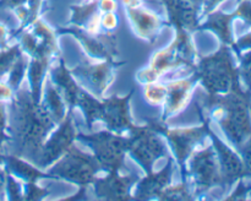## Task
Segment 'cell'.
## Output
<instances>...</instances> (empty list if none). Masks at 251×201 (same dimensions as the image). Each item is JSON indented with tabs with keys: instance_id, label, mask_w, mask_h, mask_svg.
<instances>
[{
	"instance_id": "cell-1",
	"label": "cell",
	"mask_w": 251,
	"mask_h": 201,
	"mask_svg": "<svg viewBox=\"0 0 251 201\" xmlns=\"http://www.w3.org/2000/svg\"><path fill=\"white\" fill-rule=\"evenodd\" d=\"M11 103L7 124L9 141L15 144L19 157L38 153L54 120L43 105L37 104L32 93L26 91L15 95Z\"/></svg>"
},
{
	"instance_id": "cell-2",
	"label": "cell",
	"mask_w": 251,
	"mask_h": 201,
	"mask_svg": "<svg viewBox=\"0 0 251 201\" xmlns=\"http://www.w3.org/2000/svg\"><path fill=\"white\" fill-rule=\"evenodd\" d=\"M203 107L211 119L221 125L235 149L251 136V91L242 82L223 95L207 93Z\"/></svg>"
},
{
	"instance_id": "cell-3",
	"label": "cell",
	"mask_w": 251,
	"mask_h": 201,
	"mask_svg": "<svg viewBox=\"0 0 251 201\" xmlns=\"http://www.w3.org/2000/svg\"><path fill=\"white\" fill-rule=\"evenodd\" d=\"M232 50L229 46L222 44L216 53L205 56L199 63L196 75L210 95L227 93L237 83L242 82Z\"/></svg>"
},
{
	"instance_id": "cell-4",
	"label": "cell",
	"mask_w": 251,
	"mask_h": 201,
	"mask_svg": "<svg viewBox=\"0 0 251 201\" xmlns=\"http://www.w3.org/2000/svg\"><path fill=\"white\" fill-rule=\"evenodd\" d=\"M87 140L95 151V158L98 164L109 172H115L123 164L125 152L127 151V139L122 135L103 131L98 134L82 136Z\"/></svg>"
},
{
	"instance_id": "cell-5",
	"label": "cell",
	"mask_w": 251,
	"mask_h": 201,
	"mask_svg": "<svg viewBox=\"0 0 251 201\" xmlns=\"http://www.w3.org/2000/svg\"><path fill=\"white\" fill-rule=\"evenodd\" d=\"M156 125L136 127L127 139V151L149 172L152 164L164 154V145L156 134Z\"/></svg>"
},
{
	"instance_id": "cell-6",
	"label": "cell",
	"mask_w": 251,
	"mask_h": 201,
	"mask_svg": "<svg viewBox=\"0 0 251 201\" xmlns=\"http://www.w3.org/2000/svg\"><path fill=\"white\" fill-rule=\"evenodd\" d=\"M98 166L100 164L97 163L96 158L81 153L74 147H70L65 152L64 158L59 161L58 164H55L51 173L74 183L86 185L88 183H92L96 179Z\"/></svg>"
},
{
	"instance_id": "cell-7",
	"label": "cell",
	"mask_w": 251,
	"mask_h": 201,
	"mask_svg": "<svg viewBox=\"0 0 251 201\" xmlns=\"http://www.w3.org/2000/svg\"><path fill=\"white\" fill-rule=\"evenodd\" d=\"M194 152L195 153L190 162V173L196 189L199 191H207L211 188L222 185L220 163L212 145Z\"/></svg>"
},
{
	"instance_id": "cell-8",
	"label": "cell",
	"mask_w": 251,
	"mask_h": 201,
	"mask_svg": "<svg viewBox=\"0 0 251 201\" xmlns=\"http://www.w3.org/2000/svg\"><path fill=\"white\" fill-rule=\"evenodd\" d=\"M208 134L212 137V146L217 153L221 174H222V185L230 188L239 179L247 178L244 162L239 152L234 151L232 147L225 144L220 137L211 131Z\"/></svg>"
},
{
	"instance_id": "cell-9",
	"label": "cell",
	"mask_w": 251,
	"mask_h": 201,
	"mask_svg": "<svg viewBox=\"0 0 251 201\" xmlns=\"http://www.w3.org/2000/svg\"><path fill=\"white\" fill-rule=\"evenodd\" d=\"M167 139L171 141L173 151L179 162H183L193 153L196 145L200 144L206 135H208L210 129L207 124L200 125L196 127H186V129H172L164 130Z\"/></svg>"
},
{
	"instance_id": "cell-10",
	"label": "cell",
	"mask_w": 251,
	"mask_h": 201,
	"mask_svg": "<svg viewBox=\"0 0 251 201\" xmlns=\"http://www.w3.org/2000/svg\"><path fill=\"white\" fill-rule=\"evenodd\" d=\"M76 135H77V132H76L75 126H74L73 120H71L70 117H66L61 122L58 131H55L53 137L46 145L43 151H39V156H37L39 164L46 167L48 164L53 163L60 154L65 153L70 149Z\"/></svg>"
},
{
	"instance_id": "cell-11",
	"label": "cell",
	"mask_w": 251,
	"mask_h": 201,
	"mask_svg": "<svg viewBox=\"0 0 251 201\" xmlns=\"http://www.w3.org/2000/svg\"><path fill=\"white\" fill-rule=\"evenodd\" d=\"M166 7L169 22L176 28L191 29L198 28L201 19V9L191 0H162Z\"/></svg>"
},
{
	"instance_id": "cell-12",
	"label": "cell",
	"mask_w": 251,
	"mask_h": 201,
	"mask_svg": "<svg viewBox=\"0 0 251 201\" xmlns=\"http://www.w3.org/2000/svg\"><path fill=\"white\" fill-rule=\"evenodd\" d=\"M125 12L135 33L146 41L154 39L163 26V19L161 15L145 5L134 9H125Z\"/></svg>"
},
{
	"instance_id": "cell-13",
	"label": "cell",
	"mask_w": 251,
	"mask_h": 201,
	"mask_svg": "<svg viewBox=\"0 0 251 201\" xmlns=\"http://www.w3.org/2000/svg\"><path fill=\"white\" fill-rule=\"evenodd\" d=\"M129 97H113L100 103L96 120H102L113 131H122L130 126L129 112H127Z\"/></svg>"
},
{
	"instance_id": "cell-14",
	"label": "cell",
	"mask_w": 251,
	"mask_h": 201,
	"mask_svg": "<svg viewBox=\"0 0 251 201\" xmlns=\"http://www.w3.org/2000/svg\"><path fill=\"white\" fill-rule=\"evenodd\" d=\"M237 20L234 11L225 12L220 9L208 12L200 21L198 28L207 29L213 32L223 44L229 46L233 49L234 47V33H233V22Z\"/></svg>"
},
{
	"instance_id": "cell-15",
	"label": "cell",
	"mask_w": 251,
	"mask_h": 201,
	"mask_svg": "<svg viewBox=\"0 0 251 201\" xmlns=\"http://www.w3.org/2000/svg\"><path fill=\"white\" fill-rule=\"evenodd\" d=\"M194 82L188 77L178 78L167 83V97L164 102L166 117H174L186 108L193 98Z\"/></svg>"
},
{
	"instance_id": "cell-16",
	"label": "cell",
	"mask_w": 251,
	"mask_h": 201,
	"mask_svg": "<svg viewBox=\"0 0 251 201\" xmlns=\"http://www.w3.org/2000/svg\"><path fill=\"white\" fill-rule=\"evenodd\" d=\"M68 32H71L78 41H81L88 54L97 58H113L115 55V37L112 32L98 34H88L82 29L74 27L68 28Z\"/></svg>"
},
{
	"instance_id": "cell-17",
	"label": "cell",
	"mask_w": 251,
	"mask_h": 201,
	"mask_svg": "<svg viewBox=\"0 0 251 201\" xmlns=\"http://www.w3.org/2000/svg\"><path fill=\"white\" fill-rule=\"evenodd\" d=\"M76 71L88 83H91L95 87V91H97L100 95L108 90L115 77L114 66L105 61L100 64H85L78 66Z\"/></svg>"
},
{
	"instance_id": "cell-18",
	"label": "cell",
	"mask_w": 251,
	"mask_h": 201,
	"mask_svg": "<svg viewBox=\"0 0 251 201\" xmlns=\"http://www.w3.org/2000/svg\"><path fill=\"white\" fill-rule=\"evenodd\" d=\"M118 172L119 171L109 172V176L100 180V183L96 185V191L103 198H126L132 180Z\"/></svg>"
},
{
	"instance_id": "cell-19",
	"label": "cell",
	"mask_w": 251,
	"mask_h": 201,
	"mask_svg": "<svg viewBox=\"0 0 251 201\" xmlns=\"http://www.w3.org/2000/svg\"><path fill=\"white\" fill-rule=\"evenodd\" d=\"M66 103L63 93L58 86L53 82H49L46 86V95H44L43 108L47 110L51 119L56 123H61L66 118Z\"/></svg>"
},
{
	"instance_id": "cell-20",
	"label": "cell",
	"mask_w": 251,
	"mask_h": 201,
	"mask_svg": "<svg viewBox=\"0 0 251 201\" xmlns=\"http://www.w3.org/2000/svg\"><path fill=\"white\" fill-rule=\"evenodd\" d=\"M172 174V163L169 162L168 166L161 171L159 173L156 174H150L146 179L141 181L139 184V191L140 194H142V196L140 198H149V196L153 195L156 196V194H162V191L164 190V188L168 184V180L171 179Z\"/></svg>"
},
{
	"instance_id": "cell-21",
	"label": "cell",
	"mask_w": 251,
	"mask_h": 201,
	"mask_svg": "<svg viewBox=\"0 0 251 201\" xmlns=\"http://www.w3.org/2000/svg\"><path fill=\"white\" fill-rule=\"evenodd\" d=\"M98 10L97 0L93 1H83L82 4L73 5L71 6V19L70 22L74 27L82 28L86 22L96 14Z\"/></svg>"
},
{
	"instance_id": "cell-22",
	"label": "cell",
	"mask_w": 251,
	"mask_h": 201,
	"mask_svg": "<svg viewBox=\"0 0 251 201\" xmlns=\"http://www.w3.org/2000/svg\"><path fill=\"white\" fill-rule=\"evenodd\" d=\"M167 97V85L153 81L144 85V98L152 105H163Z\"/></svg>"
},
{
	"instance_id": "cell-23",
	"label": "cell",
	"mask_w": 251,
	"mask_h": 201,
	"mask_svg": "<svg viewBox=\"0 0 251 201\" xmlns=\"http://www.w3.org/2000/svg\"><path fill=\"white\" fill-rule=\"evenodd\" d=\"M21 55L22 51L20 46H9L5 49H0V77L9 75L10 70L14 68Z\"/></svg>"
},
{
	"instance_id": "cell-24",
	"label": "cell",
	"mask_w": 251,
	"mask_h": 201,
	"mask_svg": "<svg viewBox=\"0 0 251 201\" xmlns=\"http://www.w3.org/2000/svg\"><path fill=\"white\" fill-rule=\"evenodd\" d=\"M240 81L243 86L251 91V50L240 53V61L238 65Z\"/></svg>"
},
{
	"instance_id": "cell-25",
	"label": "cell",
	"mask_w": 251,
	"mask_h": 201,
	"mask_svg": "<svg viewBox=\"0 0 251 201\" xmlns=\"http://www.w3.org/2000/svg\"><path fill=\"white\" fill-rule=\"evenodd\" d=\"M235 17L251 26V0H239L234 10Z\"/></svg>"
},
{
	"instance_id": "cell-26",
	"label": "cell",
	"mask_w": 251,
	"mask_h": 201,
	"mask_svg": "<svg viewBox=\"0 0 251 201\" xmlns=\"http://www.w3.org/2000/svg\"><path fill=\"white\" fill-rule=\"evenodd\" d=\"M242 156L243 162L245 166V173H247V178H251V136L248 137L242 145L237 149Z\"/></svg>"
},
{
	"instance_id": "cell-27",
	"label": "cell",
	"mask_w": 251,
	"mask_h": 201,
	"mask_svg": "<svg viewBox=\"0 0 251 201\" xmlns=\"http://www.w3.org/2000/svg\"><path fill=\"white\" fill-rule=\"evenodd\" d=\"M119 25V16L117 12H103L100 15V26L105 32H113Z\"/></svg>"
},
{
	"instance_id": "cell-28",
	"label": "cell",
	"mask_w": 251,
	"mask_h": 201,
	"mask_svg": "<svg viewBox=\"0 0 251 201\" xmlns=\"http://www.w3.org/2000/svg\"><path fill=\"white\" fill-rule=\"evenodd\" d=\"M245 178H242L238 180V185L235 186L234 190L232 191L229 196L227 199H235V200H245V199L250 198V194H251V184H247L244 181Z\"/></svg>"
},
{
	"instance_id": "cell-29",
	"label": "cell",
	"mask_w": 251,
	"mask_h": 201,
	"mask_svg": "<svg viewBox=\"0 0 251 201\" xmlns=\"http://www.w3.org/2000/svg\"><path fill=\"white\" fill-rule=\"evenodd\" d=\"M233 50L238 54L243 53V51L251 50V29L248 31L247 33L242 34L238 39H235Z\"/></svg>"
},
{
	"instance_id": "cell-30",
	"label": "cell",
	"mask_w": 251,
	"mask_h": 201,
	"mask_svg": "<svg viewBox=\"0 0 251 201\" xmlns=\"http://www.w3.org/2000/svg\"><path fill=\"white\" fill-rule=\"evenodd\" d=\"M159 77H161V76L157 74V71H154L151 66H149V68L142 69L141 71H139V73H137L136 78L139 82H141L142 85H145V83L153 82V81H158Z\"/></svg>"
},
{
	"instance_id": "cell-31",
	"label": "cell",
	"mask_w": 251,
	"mask_h": 201,
	"mask_svg": "<svg viewBox=\"0 0 251 201\" xmlns=\"http://www.w3.org/2000/svg\"><path fill=\"white\" fill-rule=\"evenodd\" d=\"M15 97V90L10 86L9 82L0 81V102L11 103Z\"/></svg>"
},
{
	"instance_id": "cell-32",
	"label": "cell",
	"mask_w": 251,
	"mask_h": 201,
	"mask_svg": "<svg viewBox=\"0 0 251 201\" xmlns=\"http://www.w3.org/2000/svg\"><path fill=\"white\" fill-rule=\"evenodd\" d=\"M97 2L100 14H103V12H117L118 7H119L117 0H97Z\"/></svg>"
},
{
	"instance_id": "cell-33",
	"label": "cell",
	"mask_w": 251,
	"mask_h": 201,
	"mask_svg": "<svg viewBox=\"0 0 251 201\" xmlns=\"http://www.w3.org/2000/svg\"><path fill=\"white\" fill-rule=\"evenodd\" d=\"M223 1H226V0H203L202 5H201V19H202L205 15H207L208 12L218 9V6H220Z\"/></svg>"
},
{
	"instance_id": "cell-34",
	"label": "cell",
	"mask_w": 251,
	"mask_h": 201,
	"mask_svg": "<svg viewBox=\"0 0 251 201\" xmlns=\"http://www.w3.org/2000/svg\"><path fill=\"white\" fill-rule=\"evenodd\" d=\"M10 41V28L4 24L0 22V49H5L9 47Z\"/></svg>"
},
{
	"instance_id": "cell-35",
	"label": "cell",
	"mask_w": 251,
	"mask_h": 201,
	"mask_svg": "<svg viewBox=\"0 0 251 201\" xmlns=\"http://www.w3.org/2000/svg\"><path fill=\"white\" fill-rule=\"evenodd\" d=\"M27 0H0V7L14 10L15 7L24 5Z\"/></svg>"
},
{
	"instance_id": "cell-36",
	"label": "cell",
	"mask_w": 251,
	"mask_h": 201,
	"mask_svg": "<svg viewBox=\"0 0 251 201\" xmlns=\"http://www.w3.org/2000/svg\"><path fill=\"white\" fill-rule=\"evenodd\" d=\"M120 1L125 9H134V7L142 6L145 4V0H120Z\"/></svg>"
},
{
	"instance_id": "cell-37",
	"label": "cell",
	"mask_w": 251,
	"mask_h": 201,
	"mask_svg": "<svg viewBox=\"0 0 251 201\" xmlns=\"http://www.w3.org/2000/svg\"><path fill=\"white\" fill-rule=\"evenodd\" d=\"M6 176H7V172H6V169H5L4 162H2V159H1V154H0V191H1L2 188L5 186Z\"/></svg>"
},
{
	"instance_id": "cell-38",
	"label": "cell",
	"mask_w": 251,
	"mask_h": 201,
	"mask_svg": "<svg viewBox=\"0 0 251 201\" xmlns=\"http://www.w3.org/2000/svg\"><path fill=\"white\" fill-rule=\"evenodd\" d=\"M191 1H193L195 5H198V6L201 9V5H202L203 0H191Z\"/></svg>"
},
{
	"instance_id": "cell-39",
	"label": "cell",
	"mask_w": 251,
	"mask_h": 201,
	"mask_svg": "<svg viewBox=\"0 0 251 201\" xmlns=\"http://www.w3.org/2000/svg\"><path fill=\"white\" fill-rule=\"evenodd\" d=\"M83 1H93V0H83Z\"/></svg>"
}]
</instances>
